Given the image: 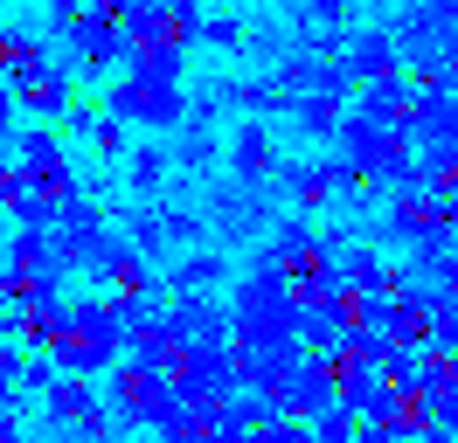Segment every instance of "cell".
<instances>
[{"label":"cell","mask_w":458,"mask_h":443,"mask_svg":"<svg viewBox=\"0 0 458 443\" xmlns=\"http://www.w3.org/2000/svg\"><path fill=\"white\" fill-rule=\"evenodd\" d=\"M49 354H56V374H84V381L112 374L118 360H125V312H118V291H105V298H70V326H63V339Z\"/></svg>","instance_id":"1"},{"label":"cell","mask_w":458,"mask_h":443,"mask_svg":"<svg viewBox=\"0 0 458 443\" xmlns=\"http://www.w3.org/2000/svg\"><path fill=\"white\" fill-rule=\"evenodd\" d=\"M229 339H299V298H292L285 271H258L229 291Z\"/></svg>","instance_id":"2"},{"label":"cell","mask_w":458,"mask_h":443,"mask_svg":"<svg viewBox=\"0 0 458 443\" xmlns=\"http://www.w3.org/2000/svg\"><path fill=\"white\" fill-rule=\"evenodd\" d=\"M105 111L112 118H125V125H146V132H174L181 125V111H188V97H181V83H153V77H125L105 90Z\"/></svg>","instance_id":"3"},{"label":"cell","mask_w":458,"mask_h":443,"mask_svg":"<svg viewBox=\"0 0 458 443\" xmlns=\"http://www.w3.org/2000/svg\"><path fill=\"white\" fill-rule=\"evenodd\" d=\"M174 402H181V395H174V381L160 374V367H146L140 354L112 367V409L125 415L132 430H153V422H160V415H167Z\"/></svg>","instance_id":"4"},{"label":"cell","mask_w":458,"mask_h":443,"mask_svg":"<svg viewBox=\"0 0 458 443\" xmlns=\"http://www.w3.org/2000/svg\"><path fill=\"white\" fill-rule=\"evenodd\" d=\"M63 49H70V63H77L84 77H112V63H125L132 42H125V28H118L112 14H98L84 0V14H77V28L63 35Z\"/></svg>","instance_id":"5"},{"label":"cell","mask_w":458,"mask_h":443,"mask_svg":"<svg viewBox=\"0 0 458 443\" xmlns=\"http://www.w3.org/2000/svg\"><path fill=\"white\" fill-rule=\"evenodd\" d=\"M70 77H77L70 49H63V55L49 49L42 63H29L21 77H7V90H14V104H21V111H35V118H63V104L77 97V90H70Z\"/></svg>","instance_id":"6"},{"label":"cell","mask_w":458,"mask_h":443,"mask_svg":"<svg viewBox=\"0 0 458 443\" xmlns=\"http://www.w3.org/2000/svg\"><path fill=\"white\" fill-rule=\"evenodd\" d=\"M334 402H341V381H334V360H327V354H306V360H299V374L278 388V409L299 415V422L327 415Z\"/></svg>","instance_id":"7"},{"label":"cell","mask_w":458,"mask_h":443,"mask_svg":"<svg viewBox=\"0 0 458 443\" xmlns=\"http://www.w3.org/2000/svg\"><path fill=\"white\" fill-rule=\"evenodd\" d=\"M167 326L188 339V347H201V339H229V312L208 291H174V305H167Z\"/></svg>","instance_id":"8"},{"label":"cell","mask_w":458,"mask_h":443,"mask_svg":"<svg viewBox=\"0 0 458 443\" xmlns=\"http://www.w3.org/2000/svg\"><path fill=\"white\" fill-rule=\"evenodd\" d=\"M98 284L105 291H118V298H140V291H160V277H153V256L146 249H132L125 236H118V249L98 263Z\"/></svg>","instance_id":"9"},{"label":"cell","mask_w":458,"mask_h":443,"mask_svg":"<svg viewBox=\"0 0 458 443\" xmlns=\"http://www.w3.org/2000/svg\"><path fill=\"white\" fill-rule=\"evenodd\" d=\"M90 409H98V388H90L84 374H63V381H49V395H42V415H49V430H77Z\"/></svg>","instance_id":"10"},{"label":"cell","mask_w":458,"mask_h":443,"mask_svg":"<svg viewBox=\"0 0 458 443\" xmlns=\"http://www.w3.org/2000/svg\"><path fill=\"white\" fill-rule=\"evenodd\" d=\"M63 326H70V298H56V305H21L14 312V339L29 347V354H49L63 339Z\"/></svg>","instance_id":"11"},{"label":"cell","mask_w":458,"mask_h":443,"mask_svg":"<svg viewBox=\"0 0 458 443\" xmlns=\"http://www.w3.org/2000/svg\"><path fill=\"white\" fill-rule=\"evenodd\" d=\"M347 70H354V77L361 83H382V77H403V55H396V42H389V35H354V42H347Z\"/></svg>","instance_id":"12"},{"label":"cell","mask_w":458,"mask_h":443,"mask_svg":"<svg viewBox=\"0 0 458 443\" xmlns=\"http://www.w3.org/2000/svg\"><path fill=\"white\" fill-rule=\"evenodd\" d=\"M125 70H132V77H153V83H181L188 49H181V42H132V49H125Z\"/></svg>","instance_id":"13"},{"label":"cell","mask_w":458,"mask_h":443,"mask_svg":"<svg viewBox=\"0 0 458 443\" xmlns=\"http://www.w3.org/2000/svg\"><path fill=\"white\" fill-rule=\"evenodd\" d=\"M7 263H14V271H49V263H56V229H21V222H14ZM56 271H63V263H56Z\"/></svg>","instance_id":"14"},{"label":"cell","mask_w":458,"mask_h":443,"mask_svg":"<svg viewBox=\"0 0 458 443\" xmlns=\"http://www.w3.org/2000/svg\"><path fill=\"white\" fill-rule=\"evenodd\" d=\"M229 166H236V180H264V173H271V132H264V125H243V132L229 138Z\"/></svg>","instance_id":"15"},{"label":"cell","mask_w":458,"mask_h":443,"mask_svg":"<svg viewBox=\"0 0 458 443\" xmlns=\"http://www.w3.org/2000/svg\"><path fill=\"white\" fill-rule=\"evenodd\" d=\"M14 160L29 166V173H49V166H63L70 153H63V138H56V125L42 118V125H29V132L14 138Z\"/></svg>","instance_id":"16"},{"label":"cell","mask_w":458,"mask_h":443,"mask_svg":"<svg viewBox=\"0 0 458 443\" xmlns=\"http://www.w3.org/2000/svg\"><path fill=\"white\" fill-rule=\"evenodd\" d=\"M49 55V42L35 35V28H7L0 21V77H21L29 63H42Z\"/></svg>","instance_id":"17"},{"label":"cell","mask_w":458,"mask_h":443,"mask_svg":"<svg viewBox=\"0 0 458 443\" xmlns=\"http://www.w3.org/2000/svg\"><path fill=\"white\" fill-rule=\"evenodd\" d=\"M216 277H223V256H216V249H188L167 271V284L174 291H216Z\"/></svg>","instance_id":"18"},{"label":"cell","mask_w":458,"mask_h":443,"mask_svg":"<svg viewBox=\"0 0 458 443\" xmlns=\"http://www.w3.org/2000/svg\"><path fill=\"white\" fill-rule=\"evenodd\" d=\"M125 180H132V194H153L167 180V146H132L125 153Z\"/></svg>","instance_id":"19"},{"label":"cell","mask_w":458,"mask_h":443,"mask_svg":"<svg viewBox=\"0 0 458 443\" xmlns=\"http://www.w3.org/2000/svg\"><path fill=\"white\" fill-rule=\"evenodd\" d=\"M90 146H98V160H105V166H118L125 153H132V138H125V118H112V111H105V118L90 125Z\"/></svg>","instance_id":"20"},{"label":"cell","mask_w":458,"mask_h":443,"mask_svg":"<svg viewBox=\"0 0 458 443\" xmlns=\"http://www.w3.org/2000/svg\"><path fill=\"white\" fill-rule=\"evenodd\" d=\"M354 430H361V415L347 409V402H334L327 415H313V443H354Z\"/></svg>","instance_id":"21"},{"label":"cell","mask_w":458,"mask_h":443,"mask_svg":"<svg viewBox=\"0 0 458 443\" xmlns=\"http://www.w3.org/2000/svg\"><path fill=\"white\" fill-rule=\"evenodd\" d=\"M0 409H21V339H0Z\"/></svg>","instance_id":"22"},{"label":"cell","mask_w":458,"mask_h":443,"mask_svg":"<svg viewBox=\"0 0 458 443\" xmlns=\"http://www.w3.org/2000/svg\"><path fill=\"white\" fill-rule=\"evenodd\" d=\"M49 381H56V354H29L21 347V395H49Z\"/></svg>","instance_id":"23"},{"label":"cell","mask_w":458,"mask_h":443,"mask_svg":"<svg viewBox=\"0 0 458 443\" xmlns=\"http://www.w3.org/2000/svg\"><path fill=\"white\" fill-rule=\"evenodd\" d=\"M132 249L160 256V249H167V215H132Z\"/></svg>","instance_id":"24"},{"label":"cell","mask_w":458,"mask_h":443,"mask_svg":"<svg viewBox=\"0 0 458 443\" xmlns=\"http://www.w3.org/2000/svg\"><path fill=\"white\" fill-rule=\"evenodd\" d=\"M98 118H105V104H90V97H70V104H63V132H90Z\"/></svg>","instance_id":"25"},{"label":"cell","mask_w":458,"mask_h":443,"mask_svg":"<svg viewBox=\"0 0 458 443\" xmlns=\"http://www.w3.org/2000/svg\"><path fill=\"white\" fill-rule=\"evenodd\" d=\"M201 42H208V49H236L243 28H236V21H208V14H201Z\"/></svg>","instance_id":"26"},{"label":"cell","mask_w":458,"mask_h":443,"mask_svg":"<svg viewBox=\"0 0 458 443\" xmlns=\"http://www.w3.org/2000/svg\"><path fill=\"white\" fill-rule=\"evenodd\" d=\"M77 14H84V0H49V28H56V42L77 28Z\"/></svg>","instance_id":"27"},{"label":"cell","mask_w":458,"mask_h":443,"mask_svg":"<svg viewBox=\"0 0 458 443\" xmlns=\"http://www.w3.org/2000/svg\"><path fill=\"white\" fill-rule=\"evenodd\" d=\"M0 443H29V422H21V409H0Z\"/></svg>","instance_id":"28"},{"label":"cell","mask_w":458,"mask_h":443,"mask_svg":"<svg viewBox=\"0 0 458 443\" xmlns=\"http://www.w3.org/2000/svg\"><path fill=\"white\" fill-rule=\"evenodd\" d=\"M14 111H21V104H14V90H7V77H0V132L14 125Z\"/></svg>","instance_id":"29"},{"label":"cell","mask_w":458,"mask_h":443,"mask_svg":"<svg viewBox=\"0 0 458 443\" xmlns=\"http://www.w3.org/2000/svg\"><path fill=\"white\" fill-rule=\"evenodd\" d=\"M90 7H98V14H112V21H125V7H132V0H90Z\"/></svg>","instance_id":"30"},{"label":"cell","mask_w":458,"mask_h":443,"mask_svg":"<svg viewBox=\"0 0 458 443\" xmlns=\"http://www.w3.org/2000/svg\"><path fill=\"white\" fill-rule=\"evenodd\" d=\"M0 7H7V0H0Z\"/></svg>","instance_id":"31"}]
</instances>
